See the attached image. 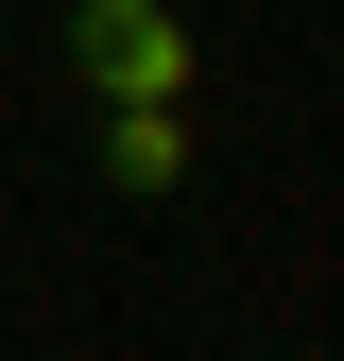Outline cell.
I'll return each instance as SVG.
<instances>
[{
	"instance_id": "6da1fadb",
	"label": "cell",
	"mask_w": 344,
	"mask_h": 361,
	"mask_svg": "<svg viewBox=\"0 0 344 361\" xmlns=\"http://www.w3.org/2000/svg\"><path fill=\"white\" fill-rule=\"evenodd\" d=\"M52 52H69L86 104H190V18L172 0H69Z\"/></svg>"
},
{
	"instance_id": "7a4b0ae2",
	"label": "cell",
	"mask_w": 344,
	"mask_h": 361,
	"mask_svg": "<svg viewBox=\"0 0 344 361\" xmlns=\"http://www.w3.org/2000/svg\"><path fill=\"white\" fill-rule=\"evenodd\" d=\"M86 155H104L121 207H172V190H190V104H104V121H86Z\"/></svg>"
}]
</instances>
